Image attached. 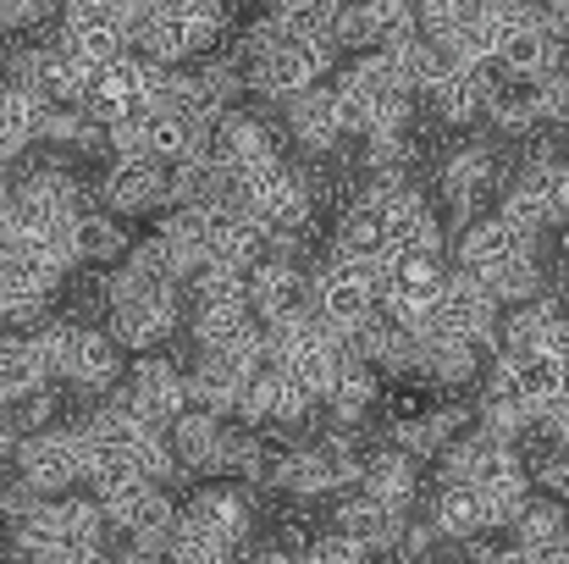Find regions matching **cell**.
I'll return each mask as SVG.
<instances>
[{
    "instance_id": "obj_1",
    "label": "cell",
    "mask_w": 569,
    "mask_h": 564,
    "mask_svg": "<svg viewBox=\"0 0 569 564\" xmlns=\"http://www.w3.org/2000/svg\"><path fill=\"white\" fill-rule=\"evenodd\" d=\"M338 95V111H343V128L349 139H377V133H403L415 128V89L398 78V67L381 56V50H366L343 67V78L332 83Z\"/></svg>"
},
{
    "instance_id": "obj_2",
    "label": "cell",
    "mask_w": 569,
    "mask_h": 564,
    "mask_svg": "<svg viewBox=\"0 0 569 564\" xmlns=\"http://www.w3.org/2000/svg\"><path fill=\"white\" fill-rule=\"evenodd\" d=\"M509 188V161L498 145L487 139H465V145H448V156L437 161V210L453 221V227H470L476 216L498 210V194Z\"/></svg>"
},
{
    "instance_id": "obj_3",
    "label": "cell",
    "mask_w": 569,
    "mask_h": 564,
    "mask_svg": "<svg viewBox=\"0 0 569 564\" xmlns=\"http://www.w3.org/2000/svg\"><path fill=\"white\" fill-rule=\"evenodd\" d=\"M232 199H238L260 227H271V244L288 238V232H310L316 205H321L316 188H310V172H299L293 161H271V167L238 178V184H232Z\"/></svg>"
},
{
    "instance_id": "obj_4",
    "label": "cell",
    "mask_w": 569,
    "mask_h": 564,
    "mask_svg": "<svg viewBox=\"0 0 569 564\" xmlns=\"http://www.w3.org/2000/svg\"><path fill=\"white\" fill-rule=\"evenodd\" d=\"M442 288H448V255L387 249V260H381V316L426 333L437 305H442Z\"/></svg>"
},
{
    "instance_id": "obj_5",
    "label": "cell",
    "mask_w": 569,
    "mask_h": 564,
    "mask_svg": "<svg viewBox=\"0 0 569 564\" xmlns=\"http://www.w3.org/2000/svg\"><path fill=\"white\" fill-rule=\"evenodd\" d=\"M316 316L332 321L338 333H360L381 316V260H338L316 266Z\"/></svg>"
},
{
    "instance_id": "obj_6",
    "label": "cell",
    "mask_w": 569,
    "mask_h": 564,
    "mask_svg": "<svg viewBox=\"0 0 569 564\" xmlns=\"http://www.w3.org/2000/svg\"><path fill=\"white\" fill-rule=\"evenodd\" d=\"M17 476L44 493V498H67L89 482V437L83 426H44L33 437H22L17 448Z\"/></svg>"
},
{
    "instance_id": "obj_7",
    "label": "cell",
    "mask_w": 569,
    "mask_h": 564,
    "mask_svg": "<svg viewBox=\"0 0 569 564\" xmlns=\"http://www.w3.org/2000/svg\"><path fill=\"white\" fill-rule=\"evenodd\" d=\"M111 404H122L133 420H144V426H156V432H172L178 426V415L189 409V372L172 360V355H139L128 376H122V387L111 393Z\"/></svg>"
},
{
    "instance_id": "obj_8",
    "label": "cell",
    "mask_w": 569,
    "mask_h": 564,
    "mask_svg": "<svg viewBox=\"0 0 569 564\" xmlns=\"http://www.w3.org/2000/svg\"><path fill=\"white\" fill-rule=\"evenodd\" d=\"M100 509H106L111 532L128 537V548H156V554L167 548V537L178 532V515H183V504L161 482H144V476L117 487V493H106Z\"/></svg>"
},
{
    "instance_id": "obj_9",
    "label": "cell",
    "mask_w": 569,
    "mask_h": 564,
    "mask_svg": "<svg viewBox=\"0 0 569 564\" xmlns=\"http://www.w3.org/2000/svg\"><path fill=\"white\" fill-rule=\"evenodd\" d=\"M437 333H453V338H470L476 349L498 355L503 349V305L492 299V288L459 266H448V288H442V305L431 316ZM426 327V333H431Z\"/></svg>"
},
{
    "instance_id": "obj_10",
    "label": "cell",
    "mask_w": 569,
    "mask_h": 564,
    "mask_svg": "<svg viewBox=\"0 0 569 564\" xmlns=\"http://www.w3.org/2000/svg\"><path fill=\"white\" fill-rule=\"evenodd\" d=\"M282 145H288V128H277L271 117H260V111H227L216 128H210V161L238 184V178H249V172H260V167H271V161H288L282 156Z\"/></svg>"
},
{
    "instance_id": "obj_11",
    "label": "cell",
    "mask_w": 569,
    "mask_h": 564,
    "mask_svg": "<svg viewBox=\"0 0 569 564\" xmlns=\"http://www.w3.org/2000/svg\"><path fill=\"white\" fill-rule=\"evenodd\" d=\"M254 487H243V482H204V487H193L189 504H183V526L199 532V537H210V543H221V548H249V537H254Z\"/></svg>"
},
{
    "instance_id": "obj_12",
    "label": "cell",
    "mask_w": 569,
    "mask_h": 564,
    "mask_svg": "<svg viewBox=\"0 0 569 564\" xmlns=\"http://www.w3.org/2000/svg\"><path fill=\"white\" fill-rule=\"evenodd\" d=\"M167 194H172V167L150 161V156H111V167L94 184V199L122 221L167 210Z\"/></svg>"
},
{
    "instance_id": "obj_13",
    "label": "cell",
    "mask_w": 569,
    "mask_h": 564,
    "mask_svg": "<svg viewBox=\"0 0 569 564\" xmlns=\"http://www.w3.org/2000/svg\"><path fill=\"white\" fill-rule=\"evenodd\" d=\"M249 305H254L260 327L316 316V271H305V260H293V255H271L249 271Z\"/></svg>"
},
{
    "instance_id": "obj_14",
    "label": "cell",
    "mask_w": 569,
    "mask_h": 564,
    "mask_svg": "<svg viewBox=\"0 0 569 564\" xmlns=\"http://www.w3.org/2000/svg\"><path fill=\"white\" fill-rule=\"evenodd\" d=\"M498 89H503L498 61H481V67H459V61H453V67H448V78L426 95V111H431L448 133H465V128L487 122V111H492Z\"/></svg>"
},
{
    "instance_id": "obj_15",
    "label": "cell",
    "mask_w": 569,
    "mask_h": 564,
    "mask_svg": "<svg viewBox=\"0 0 569 564\" xmlns=\"http://www.w3.org/2000/svg\"><path fill=\"white\" fill-rule=\"evenodd\" d=\"M537 244H542V238H531L526 227H515L503 210H487V216H476L470 227L453 232V266L487 283L498 266H509L515 255H526V249H537Z\"/></svg>"
},
{
    "instance_id": "obj_16",
    "label": "cell",
    "mask_w": 569,
    "mask_h": 564,
    "mask_svg": "<svg viewBox=\"0 0 569 564\" xmlns=\"http://www.w3.org/2000/svg\"><path fill=\"white\" fill-rule=\"evenodd\" d=\"M122 376H128V349L106 327H83L78 321V333L67 344V360H61V382L78 398H100V393H117Z\"/></svg>"
},
{
    "instance_id": "obj_17",
    "label": "cell",
    "mask_w": 569,
    "mask_h": 564,
    "mask_svg": "<svg viewBox=\"0 0 569 564\" xmlns=\"http://www.w3.org/2000/svg\"><path fill=\"white\" fill-rule=\"evenodd\" d=\"M56 39H61V50H72L83 67H111V61L133 56L128 17H122V11H106V6H72V11H61Z\"/></svg>"
},
{
    "instance_id": "obj_18",
    "label": "cell",
    "mask_w": 569,
    "mask_h": 564,
    "mask_svg": "<svg viewBox=\"0 0 569 564\" xmlns=\"http://www.w3.org/2000/svg\"><path fill=\"white\" fill-rule=\"evenodd\" d=\"M282 128H288V139L310 156V161H327V156H338V145L349 139V128H343V111H338V95L327 89V83H316V89H305V95H293L288 106H282Z\"/></svg>"
},
{
    "instance_id": "obj_19",
    "label": "cell",
    "mask_w": 569,
    "mask_h": 564,
    "mask_svg": "<svg viewBox=\"0 0 569 564\" xmlns=\"http://www.w3.org/2000/svg\"><path fill=\"white\" fill-rule=\"evenodd\" d=\"M559 67H569V44L553 33V28H542L537 17L515 22V28L498 39V72H503V78L542 83V78L559 72Z\"/></svg>"
},
{
    "instance_id": "obj_20",
    "label": "cell",
    "mask_w": 569,
    "mask_h": 564,
    "mask_svg": "<svg viewBox=\"0 0 569 564\" xmlns=\"http://www.w3.org/2000/svg\"><path fill=\"white\" fill-rule=\"evenodd\" d=\"M487 349H476L470 338H453V333H420V372L415 382H426V387H437V393H459V387H470L476 376L487 372Z\"/></svg>"
},
{
    "instance_id": "obj_21",
    "label": "cell",
    "mask_w": 569,
    "mask_h": 564,
    "mask_svg": "<svg viewBox=\"0 0 569 564\" xmlns=\"http://www.w3.org/2000/svg\"><path fill=\"white\" fill-rule=\"evenodd\" d=\"M420 515L431 521V532H437L442 543H465V548H470L476 537H487V509H481V498H476L470 482L437 476L431 493H426V504H420Z\"/></svg>"
},
{
    "instance_id": "obj_22",
    "label": "cell",
    "mask_w": 569,
    "mask_h": 564,
    "mask_svg": "<svg viewBox=\"0 0 569 564\" xmlns=\"http://www.w3.org/2000/svg\"><path fill=\"white\" fill-rule=\"evenodd\" d=\"M403 526H409V515L387 509V504H381V498H371L366 487H355V493H343V498L332 504V532L355 537V543H360V548H371V554L398 548Z\"/></svg>"
},
{
    "instance_id": "obj_23",
    "label": "cell",
    "mask_w": 569,
    "mask_h": 564,
    "mask_svg": "<svg viewBox=\"0 0 569 564\" xmlns=\"http://www.w3.org/2000/svg\"><path fill=\"white\" fill-rule=\"evenodd\" d=\"M360 487H366L371 498H381L387 509H398V515H415V504L426 498V487H420V459H409V454L392 448V443H377V448L366 454Z\"/></svg>"
},
{
    "instance_id": "obj_24",
    "label": "cell",
    "mask_w": 569,
    "mask_h": 564,
    "mask_svg": "<svg viewBox=\"0 0 569 564\" xmlns=\"http://www.w3.org/2000/svg\"><path fill=\"white\" fill-rule=\"evenodd\" d=\"M381 393H387L381 372L360 355V349H355V355L343 360V372L332 376V387H327L321 409H327V420H338V426H366V415L381 409Z\"/></svg>"
},
{
    "instance_id": "obj_25",
    "label": "cell",
    "mask_w": 569,
    "mask_h": 564,
    "mask_svg": "<svg viewBox=\"0 0 569 564\" xmlns=\"http://www.w3.org/2000/svg\"><path fill=\"white\" fill-rule=\"evenodd\" d=\"M355 349L377 366L381 382H415V372H420V333L398 327L392 316H377L371 327H360Z\"/></svg>"
},
{
    "instance_id": "obj_26",
    "label": "cell",
    "mask_w": 569,
    "mask_h": 564,
    "mask_svg": "<svg viewBox=\"0 0 569 564\" xmlns=\"http://www.w3.org/2000/svg\"><path fill=\"white\" fill-rule=\"evenodd\" d=\"M133 232H128V221L122 216H111L106 205H89L83 216H78V266H89V271H111V266H122L128 255H133Z\"/></svg>"
},
{
    "instance_id": "obj_27",
    "label": "cell",
    "mask_w": 569,
    "mask_h": 564,
    "mask_svg": "<svg viewBox=\"0 0 569 564\" xmlns=\"http://www.w3.org/2000/svg\"><path fill=\"white\" fill-rule=\"evenodd\" d=\"M44 117H50V100L17 78H0V145L11 156H22L28 145H39L44 133Z\"/></svg>"
},
{
    "instance_id": "obj_28",
    "label": "cell",
    "mask_w": 569,
    "mask_h": 564,
    "mask_svg": "<svg viewBox=\"0 0 569 564\" xmlns=\"http://www.w3.org/2000/svg\"><path fill=\"white\" fill-rule=\"evenodd\" d=\"M509 543L526 548L531 560L569 548V504H559L553 493H537V498L520 509V521L509 526Z\"/></svg>"
},
{
    "instance_id": "obj_29",
    "label": "cell",
    "mask_w": 569,
    "mask_h": 564,
    "mask_svg": "<svg viewBox=\"0 0 569 564\" xmlns=\"http://www.w3.org/2000/svg\"><path fill=\"white\" fill-rule=\"evenodd\" d=\"M381 56L398 67V78H403L420 100H426V95H431V89L448 78V67H453V61H448V50H442L437 39H426V33H415V39H403V44L381 50Z\"/></svg>"
},
{
    "instance_id": "obj_30",
    "label": "cell",
    "mask_w": 569,
    "mask_h": 564,
    "mask_svg": "<svg viewBox=\"0 0 569 564\" xmlns=\"http://www.w3.org/2000/svg\"><path fill=\"white\" fill-rule=\"evenodd\" d=\"M366 50H392L420 33V0H360Z\"/></svg>"
},
{
    "instance_id": "obj_31",
    "label": "cell",
    "mask_w": 569,
    "mask_h": 564,
    "mask_svg": "<svg viewBox=\"0 0 569 564\" xmlns=\"http://www.w3.org/2000/svg\"><path fill=\"white\" fill-rule=\"evenodd\" d=\"M487 122L498 128V139H531L542 128V106H537V83H520V78H503Z\"/></svg>"
},
{
    "instance_id": "obj_32",
    "label": "cell",
    "mask_w": 569,
    "mask_h": 564,
    "mask_svg": "<svg viewBox=\"0 0 569 564\" xmlns=\"http://www.w3.org/2000/svg\"><path fill=\"white\" fill-rule=\"evenodd\" d=\"M6 415L17 420V432H22V437H33V432H44V426H61V420H56V415H61V393H56V382H44L39 393H28V398L6 404Z\"/></svg>"
},
{
    "instance_id": "obj_33",
    "label": "cell",
    "mask_w": 569,
    "mask_h": 564,
    "mask_svg": "<svg viewBox=\"0 0 569 564\" xmlns=\"http://www.w3.org/2000/svg\"><path fill=\"white\" fill-rule=\"evenodd\" d=\"M61 17L56 0H0V33L17 39V33H44V22Z\"/></svg>"
},
{
    "instance_id": "obj_34",
    "label": "cell",
    "mask_w": 569,
    "mask_h": 564,
    "mask_svg": "<svg viewBox=\"0 0 569 564\" xmlns=\"http://www.w3.org/2000/svg\"><path fill=\"white\" fill-rule=\"evenodd\" d=\"M299 564H377V554L360 548V543L343 537V532H321V537L299 554Z\"/></svg>"
},
{
    "instance_id": "obj_35",
    "label": "cell",
    "mask_w": 569,
    "mask_h": 564,
    "mask_svg": "<svg viewBox=\"0 0 569 564\" xmlns=\"http://www.w3.org/2000/svg\"><path fill=\"white\" fill-rule=\"evenodd\" d=\"M537 106H542V128H548V122L569 128V67L548 72V78L537 83Z\"/></svg>"
},
{
    "instance_id": "obj_36",
    "label": "cell",
    "mask_w": 569,
    "mask_h": 564,
    "mask_svg": "<svg viewBox=\"0 0 569 564\" xmlns=\"http://www.w3.org/2000/svg\"><path fill=\"white\" fill-rule=\"evenodd\" d=\"M28 564H117L111 548H89V554H67V548H56V554H39V560Z\"/></svg>"
},
{
    "instance_id": "obj_37",
    "label": "cell",
    "mask_w": 569,
    "mask_h": 564,
    "mask_svg": "<svg viewBox=\"0 0 569 564\" xmlns=\"http://www.w3.org/2000/svg\"><path fill=\"white\" fill-rule=\"evenodd\" d=\"M17 448H22V432H17V420L0 409V471H11V465H17Z\"/></svg>"
},
{
    "instance_id": "obj_38",
    "label": "cell",
    "mask_w": 569,
    "mask_h": 564,
    "mask_svg": "<svg viewBox=\"0 0 569 564\" xmlns=\"http://www.w3.org/2000/svg\"><path fill=\"white\" fill-rule=\"evenodd\" d=\"M243 564H299V554H288V548H277V543H266V548H254Z\"/></svg>"
},
{
    "instance_id": "obj_39",
    "label": "cell",
    "mask_w": 569,
    "mask_h": 564,
    "mask_svg": "<svg viewBox=\"0 0 569 564\" xmlns=\"http://www.w3.org/2000/svg\"><path fill=\"white\" fill-rule=\"evenodd\" d=\"M117 564H167V554H156V548H128V554H117Z\"/></svg>"
},
{
    "instance_id": "obj_40",
    "label": "cell",
    "mask_w": 569,
    "mask_h": 564,
    "mask_svg": "<svg viewBox=\"0 0 569 564\" xmlns=\"http://www.w3.org/2000/svg\"><path fill=\"white\" fill-rule=\"evenodd\" d=\"M11 161H17V156H11V150L0 145V178H11Z\"/></svg>"
},
{
    "instance_id": "obj_41",
    "label": "cell",
    "mask_w": 569,
    "mask_h": 564,
    "mask_svg": "<svg viewBox=\"0 0 569 564\" xmlns=\"http://www.w3.org/2000/svg\"><path fill=\"white\" fill-rule=\"evenodd\" d=\"M537 564H569V548H559V554H542Z\"/></svg>"
},
{
    "instance_id": "obj_42",
    "label": "cell",
    "mask_w": 569,
    "mask_h": 564,
    "mask_svg": "<svg viewBox=\"0 0 569 564\" xmlns=\"http://www.w3.org/2000/svg\"><path fill=\"white\" fill-rule=\"evenodd\" d=\"M0 409H6V398H0Z\"/></svg>"
},
{
    "instance_id": "obj_43",
    "label": "cell",
    "mask_w": 569,
    "mask_h": 564,
    "mask_svg": "<svg viewBox=\"0 0 569 564\" xmlns=\"http://www.w3.org/2000/svg\"><path fill=\"white\" fill-rule=\"evenodd\" d=\"M565 156H569V145H565Z\"/></svg>"
},
{
    "instance_id": "obj_44",
    "label": "cell",
    "mask_w": 569,
    "mask_h": 564,
    "mask_svg": "<svg viewBox=\"0 0 569 564\" xmlns=\"http://www.w3.org/2000/svg\"><path fill=\"white\" fill-rule=\"evenodd\" d=\"M0 327H6V321H0Z\"/></svg>"
}]
</instances>
